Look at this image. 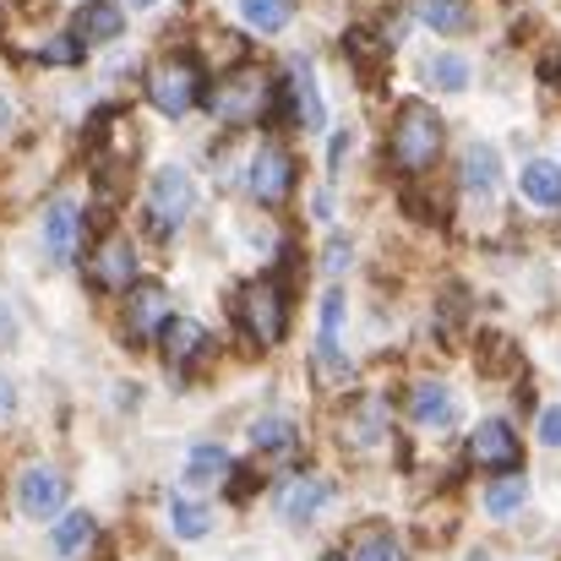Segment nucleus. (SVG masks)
I'll return each instance as SVG.
<instances>
[{
  "instance_id": "8",
  "label": "nucleus",
  "mask_w": 561,
  "mask_h": 561,
  "mask_svg": "<svg viewBox=\"0 0 561 561\" xmlns=\"http://www.w3.org/2000/svg\"><path fill=\"white\" fill-rule=\"evenodd\" d=\"M251 191H256L262 207H278L295 191V159L278 142H262L256 148V159H251Z\"/></svg>"
},
{
  "instance_id": "32",
  "label": "nucleus",
  "mask_w": 561,
  "mask_h": 561,
  "mask_svg": "<svg viewBox=\"0 0 561 561\" xmlns=\"http://www.w3.org/2000/svg\"><path fill=\"white\" fill-rule=\"evenodd\" d=\"M540 442H546V447H561V403H551V409L540 414Z\"/></svg>"
},
{
  "instance_id": "30",
  "label": "nucleus",
  "mask_w": 561,
  "mask_h": 561,
  "mask_svg": "<svg viewBox=\"0 0 561 561\" xmlns=\"http://www.w3.org/2000/svg\"><path fill=\"white\" fill-rule=\"evenodd\" d=\"M480 371H485V376L518 371V355H513V344H507V339H485V360H480Z\"/></svg>"
},
{
  "instance_id": "5",
  "label": "nucleus",
  "mask_w": 561,
  "mask_h": 561,
  "mask_svg": "<svg viewBox=\"0 0 561 561\" xmlns=\"http://www.w3.org/2000/svg\"><path fill=\"white\" fill-rule=\"evenodd\" d=\"M148 99H153V110L159 115H186L191 104L202 99V66L191 60V55H175V60H164L153 77H148Z\"/></svg>"
},
{
  "instance_id": "15",
  "label": "nucleus",
  "mask_w": 561,
  "mask_h": 561,
  "mask_svg": "<svg viewBox=\"0 0 561 561\" xmlns=\"http://www.w3.org/2000/svg\"><path fill=\"white\" fill-rule=\"evenodd\" d=\"M121 27H126V11L115 0H88L71 22V38L77 44H110V38H121Z\"/></svg>"
},
{
  "instance_id": "20",
  "label": "nucleus",
  "mask_w": 561,
  "mask_h": 561,
  "mask_svg": "<svg viewBox=\"0 0 561 561\" xmlns=\"http://www.w3.org/2000/svg\"><path fill=\"white\" fill-rule=\"evenodd\" d=\"M524 502H529V474H524V469L502 474V480H496V485L480 496L485 518H513V513H524Z\"/></svg>"
},
{
  "instance_id": "28",
  "label": "nucleus",
  "mask_w": 561,
  "mask_h": 561,
  "mask_svg": "<svg viewBox=\"0 0 561 561\" xmlns=\"http://www.w3.org/2000/svg\"><path fill=\"white\" fill-rule=\"evenodd\" d=\"M425 77H431V88H442V93H463V88H469V60H463V55H436V60L425 66Z\"/></svg>"
},
{
  "instance_id": "17",
  "label": "nucleus",
  "mask_w": 561,
  "mask_h": 561,
  "mask_svg": "<svg viewBox=\"0 0 561 561\" xmlns=\"http://www.w3.org/2000/svg\"><path fill=\"white\" fill-rule=\"evenodd\" d=\"M289 77H295V110H300L306 131H322V126H328V110H322V93H317V71H311V60L295 55Z\"/></svg>"
},
{
  "instance_id": "14",
  "label": "nucleus",
  "mask_w": 561,
  "mask_h": 561,
  "mask_svg": "<svg viewBox=\"0 0 561 561\" xmlns=\"http://www.w3.org/2000/svg\"><path fill=\"white\" fill-rule=\"evenodd\" d=\"M159 344H164L170 366H196V360L213 350L207 328H202V322H191V317H170V322L159 328Z\"/></svg>"
},
{
  "instance_id": "10",
  "label": "nucleus",
  "mask_w": 561,
  "mask_h": 561,
  "mask_svg": "<svg viewBox=\"0 0 561 561\" xmlns=\"http://www.w3.org/2000/svg\"><path fill=\"white\" fill-rule=\"evenodd\" d=\"M77 234H82L77 202H71V196H55V202L44 207V251H49V262H71V256H77Z\"/></svg>"
},
{
  "instance_id": "2",
  "label": "nucleus",
  "mask_w": 561,
  "mask_h": 561,
  "mask_svg": "<svg viewBox=\"0 0 561 561\" xmlns=\"http://www.w3.org/2000/svg\"><path fill=\"white\" fill-rule=\"evenodd\" d=\"M267 99H273V82H267L256 66H240L234 77L218 82V93L207 99V110H213V121H224V126H251V121H262Z\"/></svg>"
},
{
  "instance_id": "18",
  "label": "nucleus",
  "mask_w": 561,
  "mask_h": 561,
  "mask_svg": "<svg viewBox=\"0 0 561 561\" xmlns=\"http://www.w3.org/2000/svg\"><path fill=\"white\" fill-rule=\"evenodd\" d=\"M518 191H524V202H535V207H561V164L529 159L524 175H518Z\"/></svg>"
},
{
  "instance_id": "11",
  "label": "nucleus",
  "mask_w": 561,
  "mask_h": 561,
  "mask_svg": "<svg viewBox=\"0 0 561 561\" xmlns=\"http://www.w3.org/2000/svg\"><path fill=\"white\" fill-rule=\"evenodd\" d=\"M170 322V295H164V284H131V300H126V328H131V339H148V333H159Z\"/></svg>"
},
{
  "instance_id": "33",
  "label": "nucleus",
  "mask_w": 561,
  "mask_h": 561,
  "mask_svg": "<svg viewBox=\"0 0 561 561\" xmlns=\"http://www.w3.org/2000/svg\"><path fill=\"white\" fill-rule=\"evenodd\" d=\"M16 339H22V328H16V311L0 300V350H16Z\"/></svg>"
},
{
  "instance_id": "41",
  "label": "nucleus",
  "mask_w": 561,
  "mask_h": 561,
  "mask_svg": "<svg viewBox=\"0 0 561 561\" xmlns=\"http://www.w3.org/2000/svg\"><path fill=\"white\" fill-rule=\"evenodd\" d=\"M322 561H339V557H322Z\"/></svg>"
},
{
  "instance_id": "37",
  "label": "nucleus",
  "mask_w": 561,
  "mask_h": 561,
  "mask_svg": "<svg viewBox=\"0 0 561 561\" xmlns=\"http://www.w3.org/2000/svg\"><path fill=\"white\" fill-rule=\"evenodd\" d=\"M11 414H16V387L0 376V420H11Z\"/></svg>"
},
{
  "instance_id": "21",
  "label": "nucleus",
  "mask_w": 561,
  "mask_h": 561,
  "mask_svg": "<svg viewBox=\"0 0 561 561\" xmlns=\"http://www.w3.org/2000/svg\"><path fill=\"white\" fill-rule=\"evenodd\" d=\"M496 181H502V153L491 142H469V153H463V186L474 191V196H491Z\"/></svg>"
},
{
  "instance_id": "7",
  "label": "nucleus",
  "mask_w": 561,
  "mask_h": 561,
  "mask_svg": "<svg viewBox=\"0 0 561 561\" xmlns=\"http://www.w3.org/2000/svg\"><path fill=\"white\" fill-rule=\"evenodd\" d=\"M60 502H66V480H60V469H49V463L22 469V480H16V513H22V518L44 524V518L60 513Z\"/></svg>"
},
{
  "instance_id": "19",
  "label": "nucleus",
  "mask_w": 561,
  "mask_h": 561,
  "mask_svg": "<svg viewBox=\"0 0 561 561\" xmlns=\"http://www.w3.org/2000/svg\"><path fill=\"white\" fill-rule=\"evenodd\" d=\"M409 414H414L420 425H453V420H458V398H453L447 387H436V381H420L414 398H409Z\"/></svg>"
},
{
  "instance_id": "13",
  "label": "nucleus",
  "mask_w": 561,
  "mask_h": 561,
  "mask_svg": "<svg viewBox=\"0 0 561 561\" xmlns=\"http://www.w3.org/2000/svg\"><path fill=\"white\" fill-rule=\"evenodd\" d=\"M93 278H99L104 289H131V278H137V245H131L126 234H110V240L93 251Z\"/></svg>"
},
{
  "instance_id": "1",
  "label": "nucleus",
  "mask_w": 561,
  "mask_h": 561,
  "mask_svg": "<svg viewBox=\"0 0 561 561\" xmlns=\"http://www.w3.org/2000/svg\"><path fill=\"white\" fill-rule=\"evenodd\" d=\"M442 153V115L425 99H403L392 115V137H387V159L403 175H425Z\"/></svg>"
},
{
  "instance_id": "40",
  "label": "nucleus",
  "mask_w": 561,
  "mask_h": 561,
  "mask_svg": "<svg viewBox=\"0 0 561 561\" xmlns=\"http://www.w3.org/2000/svg\"><path fill=\"white\" fill-rule=\"evenodd\" d=\"M126 5H131V11H148V5H159V0H126Z\"/></svg>"
},
{
  "instance_id": "4",
  "label": "nucleus",
  "mask_w": 561,
  "mask_h": 561,
  "mask_svg": "<svg viewBox=\"0 0 561 561\" xmlns=\"http://www.w3.org/2000/svg\"><path fill=\"white\" fill-rule=\"evenodd\" d=\"M234 311H240V322H245V333H251L256 344H278V339H284V328H289L284 284H278V278H256V284H245Z\"/></svg>"
},
{
  "instance_id": "12",
  "label": "nucleus",
  "mask_w": 561,
  "mask_h": 561,
  "mask_svg": "<svg viewBox=\"0 0 561 561\" xmlns=\"http://www.w3.org/2000/svg\"><path fill=\"white\" fill-rule=\"evenodd\" d=\"M328 502H333V485L317 480V474H300V480L284 485V496H278V518H284V524H311Z\"/></svg>"
},
{
  "instance_id": "16",
  "label": "nucleus",
  "mask_w": 561,
  "mask_h": 561,
  "mask_svg": "<svg viewBox=\"0 0 561 561\" xmlns=\"http://www.w3.org/2000/svg\"><path fill=\"white\" fill-rule=\"evenodd\" d=\"M229 453L218 447V442H196L186 453V485H196V491H207V485H224L229 480Z\"/></svg>"
},
{
  "instance_id": "27",
  "label": "nucleus",
  "mask_w": 561,
  "mask_h": 561,
  "mask_svg": "<svg viewBox=\"0 0 561 561\" xmlns=\"http://www.w3.org/2000/svg\"><path fill=\"white\" fill-rule=\"evenodd\" d=\"M88 540H93V513H66V518L55 524V535H49L55 557H77Z\"/></svg>"
},
{
  "instance_id": "24",
  "label": "nucleus",
  "mask_w": 561,
  "mask_h": 561,
  "mask_svg": "<svg viewBox=\"0 0 561 561\" xmlns=\"http://www.w3.org/2000/svg\"><path fill=\"white\" fill-rule=\"evenodd\" d=\"M207 529H213V513H207L202 502L170 496V535H175V540H202Z\"/></svg>"
},
{
  "instance_id": "31",
  "label": "nucleus",
  "mask_w": 561,
  "mask_h": 561,
  "mask_svg": "<svg viewBox=\"0 0 561 561\" xmlns=\"http://www.w3.org/2000/svg\"><path fill=\"white\" fill-rule=\"evenodd\" d=\"M322 267H328V273H344V267H350V240H344V234H333V240H328Z\"/></svg>"
},
{
  "instance_id": "35",
  "label": "nucleus",
  "mask_w": 561,
  "mask_h": 561,
  "mask_svg": "<svg viewBox=\"0 0 561 561\" xmlns=\"http://www.w3.org/2000/svg\"><path fill=\"white\" fill-rule=\"evenodd\" d=\"M44 60H55V66H71V60H77V38H55V44L44 49Z\"/></svg>"
},
{
  "instance_id": "22",
  "label": "nucleus",
  "mask_w": 561,
  "mask_h": 561,
  "mask_svg": "<svg viewBox=\"0 0 561 561\" xmlns=\"http://www.w3.org/2000/svg\"><path fill=\"white\" fill-rule=\"evenodd\" d=\"M344 55H350V60L360 66V77H366V82L376 88V82H381V66L392 60V44H381L376 33H366V27H355V33L344 38Z\"/></svg>"
},
{
  "instance_id": "23",
  "label": "nucleus",
  "mask_w": 561,
  "mask_h": 561,
  "mask_svg": "<svg viewBox=\"0 0 561 561\" xmlns=\"http://www.w3.org/2000/svg\"><path fill=\"white\" fill-rule=\"evenodd\" d=\"M414 11H420V22H425V27H436V33H463V27L474 22L469 0H420Z\"/></svg>"
},
{
  "instance_id": "34",
  "label": "nucleus",
  "mask_w": 561,
  "mask_h": 561,
  "mask_svg": "<svg viewBox=\"0 0 561 561\" xmlns=\"http://www.w3.org/2000/svg\"><path fill=\"white\" fill-rule=\"evenodd\" d=\"M350 148H355V137H350V126L333 137V148H328V170H344V159H350Z\"/></svg>"
},
{
  "instance_id": "39",
  "label": "nucleus",
  "mask_w": 561,
  "mask_h": 561,
  "mask_svg": "<svg viewBox=\"0 0 561 561\" xmlns=\"http://www.w3.org/2000/svg\"><path fill=\"white\" fill-rule=\"evenodd\" d=\"M11 126V104H5V93H0V131Z\"/></svg>"
},
{
  "instance_id": "3",
  "label": "nucleus",
  "mask_w": 561,
  "mask_h": 561,
  "mask_svg": "<svg viewBox=\"0 0 561 561\" xmlns=\"http://www.w3.org/2000/svg\"><path fill=\"white\" fill-rule=\"evenodd\" d=\"M191 207H196V181H191L186 170H181V164L153 170V181H148V218H153V234L181 229L191 218Z\"/></svg>"
},
{
  "instance_id": "38",
  "label": "nucleus",
  "mask_w": 561,
  "mask_h": 561,
  "mask_svg": "<svg viewBox=\"0 0 561 561\" xmlns=\"http://www.w3.org/2000/svg\"><path fill=\"white\" fill-rule=\"evenodd\" d=\"M311 207H317V218H322V224H333V196H328V191H317V196H311Z\"/></svg>"
},
{
  "instance_id": "29",
  "label": "nucleus",
  "mask_w": 561,
  "mask_h": 561,
  "mask_svg": "<svg viewBox=\"0 0 561 561\" xmlns=\"http://www.w3.org/2000/svg\"><path fill=\"white\" fill-rule=\"evenodd\" d=\"M350 561H403V551H398L392 535H360L355 551H350Z\"/></svg>"
},
{
  "instance_id": "36",
  "label": "nucleus",
  "mask_w": 561,
  "mask_h": 561,
  "mask_svg": "<svg viewBox=\"0 0 561 561\" xmlns=\"http://www.w3.org/2000/svg\"><path fill=\"white\" fill-rule=\"evenodd\" d=\"M540 82H546L551 93H561V55H546V60H540Z\"/></svg>"
},
{
  "instance_id": "25",
  "label": "nucleus",
  "mask_w": 561,
  "mask_h": 561,
  "mask_svg": "<svg viewBox=\"0 0 561 561\" xmlns=\"http://www.w3.org/2000/svg\"><path fill=\"white\" fill-rule=\"evenodd\" d=\"M240 5V22L245 27H256V33H284L289 27V0H234Z\"/></svg>"
},
{
  "instance_id": "6",
  "label": "nucleus",
  "mask_w": 561,
  "mask_h": 561,
  "mask_svg": "<svg viewBox=\"0 0 561 561\" xmlns=\"http://www.w3.org/2000/svg\"><path fill=\"white\" fill-rule=\"evenodd\" d=\"M469 458H474L480 469L513 474V469L524 463V442H518V431H513L507 420H480L474 436H469Z\"/></svg>"
},
{
  "instance_id": "26",
  "label": "nucleus",
  "mask_w": 561,
  "mask_h": 561,
  "mask_svg": "<svg viewBox=\"0 0 561 561\" xmlns=\"http://www.w3.org/2000/svg\"><path fill=\"white\" fill-rule=\"evenodd\" d=\"M251 447H256V453H284V447H295V420H289V414H262V420L251 425Z\"/></svg>"
},
{
  "instance_id": "9",
  "label": "nucleus",
  "mask_w": 561,
  "mask_h": 561,
  "mask_svg": "<svg viewBox=\"0 0 561 561\" xmlns=\"http://www.w3.org/2000/svg\"><path fill=\"white\" fill-rule=\"evenodd\" d=\"M344 311H350L344 289H328L322 295V328H317V366L328 376L344 371Z\"/></svg>"
}]
</instances>
